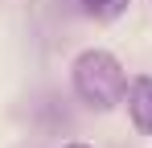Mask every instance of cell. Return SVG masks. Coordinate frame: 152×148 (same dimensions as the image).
<instances>
[{
    "instance_id": "7a4b0ae2",
    "label": "cell",
    "mask_w": 152,
    "mask_h": 148,
    "mask_svg": "<svg viewBox=\"0 0 152 148\" xmlns=\"http://www.w3.org/2000/svg\"><path fill=\"white\" fill-rule=\"evenodd\" d=\"M124 103H127V115H132V123H136V132L152 136V78L148 74H140V78L127 82Z\"/></svg>"
},
{
    "instance_id": "3957f363",
    "label": "cell",
    "mask_w": 152,
    "mask_h": 148,
    "mask_svg": "<svg viewBox=\"0 0 152 148\" xmlns=\"http://www.w3.org/2000/svg\"><path fill=\"white\" fill-rule=\"evenodd\" d=\"M127 4H132V0H82L86 17H95V21H115V17H124Z\"/></svg>"
},
{
    "instance_id": "277c9868",
    "label": "cell",
    "mask_w": 152,
    "mask_h": 148,
    "mask_svg": "<svg viewBox=\"0 0 152 148\" xmlns=\"http://www.w3.org/2000/svg\"><path fill=\"white\" fill-rule=\"evenodd\" d=\"M62 148H91V144H82V140H70V144H62Z\"/></svg>"
},
{
    "instance_id": "6da1fadb",
    "label": "cell",
    "mask_w": 152,
    "mask_h": 148,
    "mask_svg": "<svg viewBox=\"0 0 152 148\" xmlns=\"http://www.w3.org/2000/svg\"><path fill=\"white\" fill-rule=\"evenodd\" d=\"M70 82L91 111H111L115 103H124L127 91V74L111 49H82L70 66Z\"/></svg>"
}]
</instances>
